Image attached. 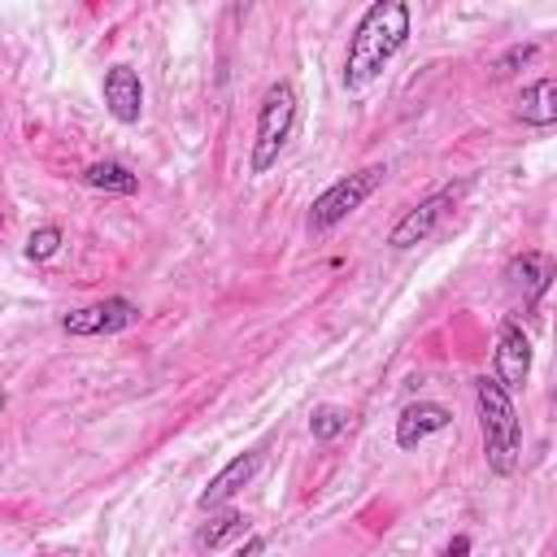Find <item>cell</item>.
Here are the masks:
<instances>
[{
  "label": "cell",
  "mask_w": 557,
  "mask_h": 557,
  "mask_svg": "<svg viewBox=\"0 0 557 557\" xmlns=\"http://www.w3.org/2000/svg\"><path fill=\"white\" fill-rule=\"evenodd\" d=\"M409 26H413V13L405 0H374L352 26L348 57H344V87L361 91L366 83H374L387 70V61L405 48Z\"/></svg>",
  "instance_id": "6da1fadb"
},
{
  "label": "cell",
  "mask_w": 557,
  "mask_h": 557,
  "mask_svg": "<svg viewBox=\"0 0 557 557\" xmlns=\"http://www.w3.org/2000/svg\"><path fill=\"white\" fill-rule=\"evenodd\" d=\"M474 405H479V435H483L487 470L509 479L522 457V422L513 409V392L496 374H483L474 379Z\"/></svg>",
  "instance_id": "7a4b0ae2"
},
{
  "label": "cell",
  "mask_w": 557,
  "mask_h": 557,
  "mask_svg": "<svg viewBox=\"0 0 557 557\" xmlns=\"http://www.w3.org/2000/svg\"><path fill=\"white\" fill-rule=\"evenodd\" d=\"M292 126H296V87L270 83L257 104V131H252V157H248L252 174H265L270 165H278V152H283Z\"/></svg>",
  "instance_id": "3957f363"
},
{
  "label": "cell",
  "mask_w": 557,
  "mask_h": 557,
  "mask_svg": "<svg viewBox=\"0 0 557 557\" xmlns=\"http://www.w3.org/2000/svg\"><path fill=\"white\" fill-rule=\"evenodd\" d=\"M383 178H387L383 165H366V170H357V174L335 178L326 191L313 196V205H309V231H331V226H339L348 213H357V209L379 191Z\"/></svg>",
  "instance_id": "277c9868"
},
{
  "label": "cell",
  "mask_w": 557,
  "mask_h": 557,
  "mask_svg": "<svg viewBox=\"0 0 557 557\" xmlns=\"http://www.w3.org/2000/svg\"><path fill=\"white\" fill-rule=\"evenodd\" d=\"M461 187H466V183H448V187L431 191L426 200H418L413 209H405V213H400V222L387 231V244H392V248H413V244L431 239V235H435V226L453 213V205H457Z\"/></svg>",
  "instance_id": "5b68a950"
},
{
  "label": "cell",
  "mask_w": 557,
  "mask_h": 557,
  "mask_svg": "<svg viewBox=\"0 0 557 557\" xmlns=\"http://www.w3.org/2000/svg\"><path fill=\"white\" fill-rule=\"evenodd\" d=\"M139 322V305L126 300V296H104V300H91L83 309H70L61 318V331L65 335H78V339H91V335H117L126 326Z\"/></svg>",
  "instance_id": "8992f818"
},
{
  "label": "cell",
  "mask_w": 557,
  "mask_h": 557,
  "mask_svg": "<svg viewBox=\"0 0 557 557\" xmlns=\"http://www.w3.org/2000/svg\"><path fill=\"white\" fill-rule=\"evenodd\" d=\"M492 374H496L509 392H518V387L527 383V374H531V339H527V331H522L518 322H500V331H496V352H492Z\"/></svg>",
  "instance_id": "52a82bcc"
},
{
  "label": "cell",
  "mask_w": 557,
  "mask_h": 557,
  "mask_svg": "<svg viewBox=\"0 0 557 557\" xmlns=\"http://www.w3.org/2000/svg\"><path fill=\"white\" fill-rule=\"evenodd\" d=\"M104 109H109V117L113 122H122V126H135L139 117H144V83H139V74L131 70V65H109L104 70Z\"/></svg>",
  "instance_id": "ba28073f"
},
{
  "label": "cell",
  "mask_w": 557,
  "mask_h": 557,
  "mask_svg": "<svg viewBox=\"0 0 557 557\" xmlns=\"http://www.w3.org/2000/svg\"><path fill=\"white\" fill-rule=\"evenodd\" d=\"M505 278H509V287L527 300V305H535L548 287H553V278H557V261L548 257V252H535V248H527V252H518V257H509V265H505Z\"/></svg>",
  "instance_id": "9c48e42d"
},
{
  "label": "cell",
  "mask_w": 557,
  "mask_h": 557,
  "mask_svg": "<svg viewBox=\"0 0 557 557\" xmlns=\"http://www.w3.org/2000/svg\"><path fill=\"white\" fill-rule=\"evenodd\" d=\"M257 470H261V453H257V448H248V453L231 457V461H226V466L205 483V492L196 496V505H200V509H218V505H226L239 487H248V483H252V474H257Z\"/></svg>",
  "instance_id": "30bf717a"
},
{
  "label": "cell",
  "mask_w": 557,
  "mask_h": 557,
  "mask_svg": "<svg viewBox=\"0 0 557 557\" xmlns=\"http://www.w3.org/2000/svg\"><path fill=\"white\" fill-rule=\"evenodd\" d=\"M448 426H453V413H448L444 405H435V400H413V405H405L400 418H396V444H400V448H418L422 440H431V435H440V431H448Z\"/></svg>",
  "instance_id": "8fae6325"
},
{
  "label": "cell",
  "mask_w": 557,
  "mask_h": 557,
  "mask_svg": "<svg viewBox=\"0 0 557 557\" xmlns=\"http://www.w3.org/2000/svg\"><path fill=\"white\" fill-rule=\"evenodd\" d=\"M518 122L527 126H553L557 122V78H535L518 91V104H513Z\"/></svg>",
  "instance_id": "7c38bea8"
},
{
  "label": "cell",
  "mask_w": 557,
  "mask_h": 557,
  "mask_svg": "<svg viewBox=\"0 0 557 557\" xmlns=\"http://www.w3.org/2000/svg\"><path fill=\"white\" fill-rule=\"evenodd\" d=\"M83 183L96 191H113V196H135L139 191V174H131L122 161H91L83 170Z\"/></svg>",
  "instance_id": "4fadbf2b"
},
{
  "label": "cell",
  "mask_w": 557,
  "mask_h": 557,
  "mask_svg": "<svg viewBox=\"0 0 557 557\" xmlns=\"http://www.w3.org/2000/svg\"><path fill=\"white\" fill-rule=\"evenodd\" d=\"M248 531V518L239 513V509H222V513H213L200 531H196V548H205V553H213V548H222V544H231V540H239Z\"/></svg>",
  "instance_id": "5bb4252c"
},
{
  "label": "cell",
  "mask_w": 557,
  "mask_h": 557,
  "mask_svg": "<svg viewBox=\"0 0 557 557\" xmlns=\"http://www.w3.org/2000/svg\"><path fill=\"white\" fill-rule=\"evenodd\" d=\"M344 426H348V413L339 405H318L313 418H309V435L313 440H335Z\"/></svg>",
  "instance_id": "9a60e30c"
},
{
  "label": "cell",
  "mask_w": 557,
  "mask_h": 557,
  "mask_svg": "<svg viewBox=\"0 0 557 557\" xmlns=\"http://www.w3.org/2000/svg\"><path fill=\"white\" fill-rule=\"evenodd\" d=\"M57 248H61V226H39L26 239V257L30 261H48V257H57Z\"/></svg>",
  "instance_id": "2e32d148"
},
{
  "label": "cell",
  "mask_w": 557,
  "mask_h": 557,
  "mask_svg": "<svg viewBox=\"0 0 557 557\" xmlns=\"http://www.w3.org/2000/svg\"><path fill=\"white\" fill-rule=\"evenodd\" d=\"M531 57H535V44H518V48H509V52L496 61V74H509L513 65H527Z\"/></svg>",
  "instance_id": "e0dca14e"
},
{
  "label": "cell",
  "mask_w": 557,
  "mask_h": 557,
  "mask_svg": "<svg viewBox=\"0 0 557 557\" xmlns=\"http://www.w3.org/2000/svg\"><path fill=\"white\" fill-rule=\"evenodd\" d=\"M261 548H265V540L261 535H248V544L235 548V557H261Z\"/></svg>",
  "instance_id": "ac0fdd59"
},
{
  "label": "cell",
  "mask_w": 557,
  "mask_h": 557,
  "mask_svg": "<svg viewBox=\"0 0 557 557\" xmlns=\"http://www.w3.org/2000/svg\"><path fill=\"white\" fill-rule=\"evenodd\" d=\"M466 553H470V535H453V544H448L444 557H466Z\"/></svg>",
  "instance_id": "d6986e66"
},
{
  "label": "cell",
  "mask_w": 557,
  "mask_h": 557,
  "mask_svg": "<svg viewBox=\"0 0 557 557\" xmlns=\"http://www.w3.org/2000/svg\"><path fill=\"white\" fill-rule=\"evenodd\" d=\"M553 557H557V553H553Z\"/></svg>",
  "instance_id": "ffe728a7"
}]
</instances>
